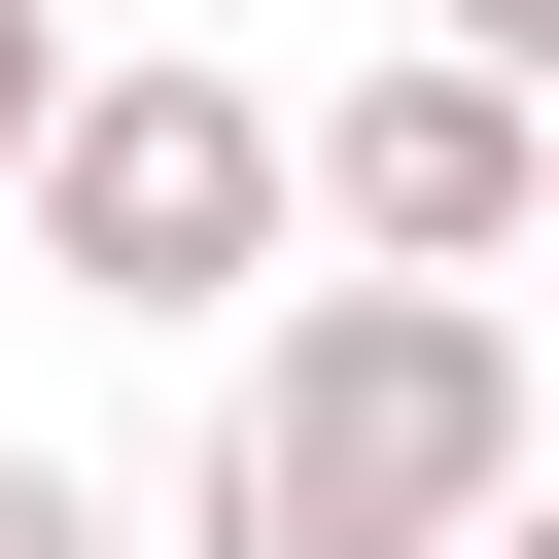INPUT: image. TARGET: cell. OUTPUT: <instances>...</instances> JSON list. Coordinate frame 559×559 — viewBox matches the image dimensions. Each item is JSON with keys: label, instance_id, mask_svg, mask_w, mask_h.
<instances>
[{"label": "cell", "instance_id": "obj_1", "mask_svg": "<svg viewBox=\"0 0 559 559\" xmlns=\"http://www.w3.org/2000/svg\"><path fill=\"white\" fill-rule=\"evenodd\" d=\"M489 489H524V314L419 280V245L280 280V349H245V419H210V559H454Z\"/></svg>", "mask_w": 559, "mask_h": 559}, {"label": "cell", "instance_id": "obj_2", "mask_svg": "<svg viewBox=\"0 0 559 559\" xmlns=\"http://www.w3.org/2000/svg\"><path fill=\"white\" fill-rule=\"evenodd\" d=\"M0 210H35V280H70V314H245V280H280V210H314V140H280L245 70H105V35H70V105H35V175H0Z\"/></svg>", "mask_w": 559, "mask_h": 559}, {"label": "cell", "instance_id": "obj_3", "mask_svg": "<svg viewBox=\"0 0 559 559\" xmlns=\"http://www.w3.org/2000/svg\"><path fill=\"white\" fill-rule=\"evenodd\" d=\"M314 245H419V280H524V245H559V105H524L489 35L349 70V105H314Z\"/></svg>", "mask_w": 559, "mask_h": 559}, {"label": "cell", "instance_id": "obj_4", "mask_svg": "<svg viewBox=\"0 0 559 559\" xmlns=\"http://www.w3.org/2000/svg\"><path fill=\"white\" fill-rule=\"evenodd\" d=\"M0 559H105V489H70V454H0Z\"/></svg>", "mask_w": 559, "mask_h": 559}, {"label": "cell", "instance_id": "obj_5", "mask_svg": "<svg viewBox=\"0 0 559 559\" xmlns=\"http://www.w3.org/2000/svg\"><path fill=\"white\" fill-rule=\"evenodd\" d=\"M35 105H70V0H0V175H35Z\"/></svg>", "mask_w": 559, "mask_h": 559}, {"label": "cell", "instance_id": "obj_6", "mask_svg": "<svg viewBox=\"0 0 559 559\" xmlns=\"http://www.w3.org/2000/svg\"><path fill=\"white\" fill-rule=\"evenodd\" d=\"M419 35H489V70H524V105H559V0H419Z\"/></svg>", "mask_w": 559, "mask_h": 559}, {"label": "cell", "instance_id": "obj_7", "mask_svg": "<svg viewBox=\"0 0 559 559\" xmlns=\"http://www.w3.org/2000/svg\"><path fill=\"white\" fill-rule=\"evenodd\" d=\"M454 559H559V489H489V524H454Z\"/></svg>", "mask_w": 559, "mask_h": 559}]
</instances>
